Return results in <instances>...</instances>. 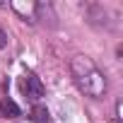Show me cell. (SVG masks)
<instances>
[{"instance_id": "cell-1", "label": "cell", "mask_w": 123, "mask_h": 123, "mask_svg": "<svg viewBox=\"0 0 123 123\" xmlns=\"http://www.w3.org/2000/svg\"><path fill=\"white\" fill-rule=\"evenodd\" d=\"M70 68H73L75 82L80 85V89L87 97H92V99H101L104 97V92H106V77H104V73L92 63L89 58H85V55L73 58Z\"/></svg>"}, {"instance_id": "cell-2", "label": "cell", "mask_w": 123, "mask_h": 123, "mask_svg": "<svg viewBox=\"0 0 123 123\" xmlns=\"http://www.w3.org/2000/svg\"><path fill=\"white\" fill-rule=\"evenodd\" d=\"M22 92H24L27 99H39V97H43V82L36 75L29 73V75L22 77Z\"/></svg>"}, {"instance_id": "cell-3", "label": "cell", "mask_w": 123, "mask_h": 123, "mask_svg": "<svg viewBox=\"0 0 123 123\" xmlns=\"http://www.w3.org/2000/svg\"><path fill=\"white\" fill-rule=\"evenodd\" d=\"M0 113H3L5 118H19L22 116V111H19V106L12 101V99H0Z\"/></svg>"}, {"instance_id": "cell-4", "label": "cell", "mask_w": 123, "mask_h": 123, "mask_svg": "<svg viewBox=\"0 0 123 123\" xmlns=\"http://www.w3.org/2000/svg\"><path fill=\"white\" fill-rule=\"evenodd\" d=\"M31 121H34V123H51V118H48V109L41 106V104H36V106L31 109Z\"/></svg>"}, {"instance_id": "cell-5", "label": "cell", "mask_w": 123, "mask_h": 123, "mask_svg": "<svg viewBox=\"0 0 123 123\" xmlns=\"http://www.w3.org/2000/svg\"><path fill=\"white\" fill-rule=\"evenodd\" d=\"M7 46V34H5V29L0 27V48H5Z\"/></svg>"}]
</instances>
